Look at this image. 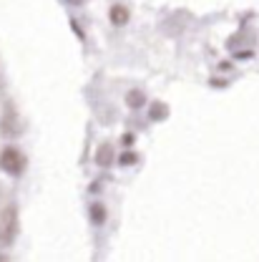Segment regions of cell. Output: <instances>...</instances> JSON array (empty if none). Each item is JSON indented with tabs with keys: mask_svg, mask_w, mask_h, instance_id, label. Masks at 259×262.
<instances>
[{
	"mask_svg": "<svg viewBox=\"0 0 259 262\" xmlns=\"http://www.w3.org/2000/svg\"><path fill=\"white\" fill-rule=\"evenodd\" d=\"M0 169H3L5 174H10V177H20L23 169H26V157H23V151L15 149V146L3 149V154H0Z\"/></svg>",
	"mask_w": 259,
	"mask_h": 262,
	"instance_id": "cell-1",
	"label": "cell"
},
{
	"mask_svg": "<svg viewBox=\"0 0 259 262\" xmlns=\"http://www.w3.org/2000/svg\"><path fill=\"white\" fill-rule=\"evenodd\" d=\"M15 234H18V214H15V207H8L0 212V242L10 245Z\"/></svg>",
	"mask_w": 259,
	"mask_h": 262,
	"instance_id": "cell-2",
	"label": "cell"
},
{
	"mask_svg": "<svg viewBox=\"0 0 259 262\" xmlns=\"http://www.w3.org/2000/svg\"><path fill=\"white\" fill-rule=\"evenodd\" d=\"M108 18H111L113 26H126L129 23V8L126 5H113L111 13H108Z\"/></svg>",
	"mask_w": 259,
	"mask_h": 262,
	"instance_id": "cell-3",
	"label": "cell"
},
{
	"mask_svg": "<svg viewBox=\"0 0 259 262\" xmlns=\"http://www.w3.org/2000/svg\"><path fill=\"white\" fill-rule=\"evenodd\" d=\"M126 103H129L131 108H138V106L146 103V96H144L141 91H129V94H126Z\"/></svg>",
	"mask_w": 259,
	"mask_h": 262,
	"instance_id": "cell-4",
	"label": "cell"
},
{
	"mask_svg": "<svg viewBox=\"0 0 259 262\" xmlns=\"http://www.w3.org/2000/svg\"><path fill=\"white\" fill-rule=\"evenodd\" d=\"M111 154H113V149H111L108 144H106V146H101V149H98V157H96V162L101 164V166H108V164H111V159H113Z\"/></svg>",
	"mask_w": 259,
	"mask_h": 262,
	"instance_id": "cell-5",
	"label": "cell"
},
{
	"mask_svg": "<svg viewBox=\"0 0 259 262\" xmlns=\"http://www.w3.org/2000/svg\"><path fill=\"white\" fill-rule=\"evenodd\" d=\"M91 220H93L96 225H103V222H106V209H103L101 204H93V207H91Z\"/></svg>",
	"mask_w": 259,
	"mask_h": 262,
	"instance_id": "cell-6",
	"label": "cell"
},
{
	"mask_svg": "<svg viewBox=\"0 0 259 262\" xmlns=\"http://www.w3.org/2000/svg\"><path fill=\"white\" fill-rule=\"evenodd\" d=\"M166 114H169V108H166L163 103H154V106H151V119H154V121L166 119Z\"/></svg>",
	"mask_w": 259,
	"mask_h": 262,
	"instance_id": "cell-7",
	"label": "cell"
},
{
	"mask_svg": "<svg viewBox=\"0 0 259 262\" xmlns=\"http://www.w3.org/2000/svg\"><path fill=\"white\" fill-rule=\"evenodd\" d=\"M119 162L124 164V166H126V164H133L136 162V154H133V151H126V154H121V159H119Z\"/></svg>",
	"mask_w": 259,
	"mask_h": 262,
	"instance_id": "cell-8",
	"label": "cell"
},
{
	"mask_svg": "<svg viewBox=\"0 0 259 262\" xmlns=\"http://www.w3.org/2000/svg\"><path fill=\"white\" fill-rule=\"evenodd\" d=\"M65 3H70V5H83V0H65Z\"/></svg>",
	"mask_w": 259,
	"mask_h": 262,
	"instance_id": "cell-9",
	"label": "cell"
}]
</instances>
